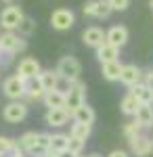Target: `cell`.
Segmentation results:
<instances>
[{
  "mask_svg": "<svg viewBox=\"0 0 153 157\" xmlns=\"http://www.w3.org/2000/svg\"><path fill=\"white\" fill-rule=\"evenodd\" d=\"M13 149H15V140L6 138V136H0V157L11 155V153H13Z\"/></svg>",
  "mask_w": 153,
  "mask_h": 157,
  "instance_id": "obj_30",
  "label": "cell"
},
{
  "mask_svg": "<svg viewBox=\"0 0 153 157\" xmlns=\"http://www.w3.org/2000/svg\"><path fill=\"white\" fill-rule=\"evenodd\" d=\"M130 92L141 101V105H153V84H149V82H141V84L132 86Z\"/></svg>",
  "mask_w": 153,
  "mask_h": 157,
  "instance_id": "obj_17",
  "label": "cell"
},
{
  "mask_svg": "<svg viewBox=\"0 0 153 157\" xmlns=\"http://www.w3.org/2000/svg\"><path fill=\"white\" fill-rule=\"evenodd\" d=\"M69 149V134H50V151L65 155Z\"/></svg>",
  "mask_w": 153,
  "mask_h": 157,
  "instance_id": "obj_20",
  "label": "cell"
},
{
  "mask_svg": "<svg viewBox=\"0 0 153 157\" xmlns=\"http://www.w3.org/2000/svg\"><path fill=\"white\" fill-rule=\"evenodd\" d=\"M25 40L19 38V34H15V32H4L2 36H0V50L2 52H9V55H15V52H21L25 50Z\"/></svg>",
  "mask_w": 153,
  "mask_h": 157,
  "instance_id": "obj_8",
  "label": "cell"
},
{
  "mask_svg": "<svg viewBox=\"0 0 153 157\" xmlns=\"http://www.w3.org/2000/svg\"><path fill=\"white\" fill-rule=\"evenodd\" d=\"M84 145H86V140H80V138L69 136V149H67V153H71V155H82Z\"/></svg>",
  "mask_w": 153,
  "mask_h": 157,
  "instance_id": "obj_29",
  "label": "cell"
},
{
  "mask_svg": "<svg viewBox=\"0 0 153 157\" xmlns=\"http://www.w3.org/2000/svg\"><path fill=\"white\" fill-rule=\"evenodd\" d=\"M134 120L139 121L143 128H153V105H141Z\"/></svg>",
  "mask_w": 153,
  "mask_h": 157,
  "instance_id": "obj_24",
  "label": "cell"
},
{
  "mask_svg": "<svg viewBox=\"0 0 153 157\" xmlns=\"http://www.w3.org/2000/svg\"><path fill=\"white\" fill-rule=\"evenodd\" d=\"M143 80V71L139 65H134V63H128V65H124V69H122V78H120V82L124 86H128V88H132V86L141 84Z\"/></svg>",
  "mask_w": 153,
  "mask_h": 157,
  "instance_id": "obj_13",
  "label": "cell"
},
{
  "mask_svg": "<svg viewBox=\"0 0 153 157\" xmlns=\"http://www.w3.org/2000/svg\"><path fill=\"white\" fill-rule=\"evenodd\" d=\"M57 71L59 75L67 82V84H73V82H78L80 80V73H82V65H80V61L76 59V57H61L59 63H57Z\"/></svg>",
  "mask_w": 153,
  "mask_h": 157,
  "instance_id": "obj_3",
  "label": "cell"
},
{
  "mask_svg": "<svg viewBox=\"0 0 153 157\" xmlns=\"http://www.w3.org/2000/svg\"><path fill=\"white\" fill-rule=\"evenodd\" d=\"M38 78H40V82H42V86H44L46 92H48V90H61L59 84H61V82H65V80L59 75L57 69H55V71H53V69H42V73H40Z\"/></svg>",
  "mask_w": 153,
  "mask_h": 157,
  "instance_id": "obj_16",
  "label": "cell"
},
{
  "mask_svg": "<svg viewBox=\"0 0 153 157\" xmlns=\"http://www.w3.org/2000/svg\"><path fill=\"white\" fill-rule=\"evenodd\" d=\"M86 157H103V155H99V153H90V155H86Z\"/></svg>",
  "mask_w": 153,
  "mask_h": 157,
  "instance_id": "obj_35",
  "label": "cell"
},
{
  "mask_svg": "<svg viewBox=\"0 0 153 157\" xmlns=\"http://www.w3.org/2000/svg\"><path fill=\"white\" fill-rule=\"evenodd\" d=\"M107 157H130V155L126 153V151H122V149H116V151H111Z\"/></svg>",
  "mask_w": 153,
  "mask_h": 157,
  "instance_id": "obj_32",
  "label": "cell"
},
{
  "mask_svg": "<svg viewBox=\"0 0 153 157\" xmlns=\"http://www.w3.org/2000/svg\"><path fill=\"white\" fill-rule=\"evenodd\" d=\"M0 57H2V50H0Z\"/></svg>",
  "mask_w": 153,
  "mask_h": 157,
  "instance_id": "obj_37",
  "label": "cell"
},
{
  "mask_svg": "<svg viewBox=\"0 0 153 157\" xmlns=\"http://www.w3.org/2000/svg\"><path fill=\"white\" fill-rule=\"evenodd\" d=\"M141 130H143V126H141V124H139L136 120L124 126V134H126V138H128V140L136 138V136H141Z\"/></svg>",
  "mask_w": 153,
  "mask_h": 157,
  "instance_id": "obj_28",
  "label": "cell"
},
{
  "mask_svg": "<svg viewBox=\"0 0 153 157\" xmlns=\"http://www.w3.org/2000/svg\"><path fill=\"white\" fill-rule=\"evenodd\" d=\"M27 82H29V80L21 78L19 73H15V75H11V78H6L4 84H2V92H4V97L11 98V101H21V98L25 97V92H27Z\"/></svg>",
  "mask_w": 153,
  "mask_h": 157,
  "instance_id": "obj_4",
  "label": "cell"
},
{
  "mask_svg": "<svg viewBox=\"0 0 153 157\" xmlns=\"http://www.w3.org/2000/svg\"><path fill=\"white\" fill-rule=\"evenodd\" d=\"M73 23H76V15L69 9H57V11H53V15H50V25L57 32H65V29L73 27Z\"/></svg>",
  "mask_w": 153,
  "mask_h": 157,
  "instance_id": "obj_7",
  "label": "cell"
},
{
  "mask_svg": "<svg viewBox=\"0 0 153 157\" xmlns=\"http://www.w3.org/2000/svg\"><path fill=\"white\" fill-rule=\"evenodd\" d=\"M2 117L9 124H19V121H23L27 117V105L21 103V101H11L2 109Z\"/></svg>",
  "mask_w": 153,
  "mask_h": 157,
  "instance_id": "obj_6",
  "label": "cell"
},
{
  "mask_svg": "<svg viewBox=\"0 0 153 157\" xmlns=\"http://www.w3.org/2000/svg\"><path fill=\"white\" fill-rule=\"evenodd\" d=\"M23 17L25 15H23V11H21L19 6L9 4L6 9H2V13H0V25L4 27V32H15V29H19Z\"/></svg>",
  "mask_w": 153,
  "mask_h": 157,
  "instance_id": "obj_5",
  "label": "cell"
},
{
  "mask_svg": "<svg viewBox=\"0 0 153 157\" xmlns=\"http://www.w3.org/2000/svg\"><path fill=\"white\" fill-rule=\"evenodd\" d=\"M19 36H32L36 32V21L32 19V17H23V21H21V25H19Z\"/></svg>",
  "mask_w": 153,
  "mask_h": 157,
  "instance_id": "obj_27",
  "label": "cell"
},
{
  "mask_svg": "<svg viewBox=\"0 0 153 157\" xmlns=\"http://www.w3.org/2000/svg\"><path fill=\"white\" fill-rule=\"evenodd\" d=\"M128 38H130V34L124 25H113V27L107 29V42L113 44V46H118V48H122L128 42Z\"/></svg>",
  "mask_w": 153,
  "mask_h": 157,
  "instance_id": "obj_15",
  "label": "cell"
},
{
  "mask_svg": "<svg viewBox=\"0 0 153 157\" xmlns=\"http://www.w3.org/2000/svg\"><path fill=\"white\" fill-rule=\"evenodd\" d=\"M17 73H19L21 78H25V80H34V78H38V75L42 73V67H40V63H38L36 59H32V57H25V59L19 61Z\"/></svg>",
  "mask_w": 153,
  "mask_h": 157,
  "instance_id": "obj_11",
  "label": "cell"
},
{
  "mask_svg": "<svg viewBox=\"0 0 153 157\" xmlns=\"http://www.w3.org/2000/svg\"><path fill=\"white\" fill-rule=\"evenodd\" d=\"M120 109H122V113H124V115H132V117H134V115H136V111L141 109V101L134 97L132 92H128L126 97L122 98V103H120Z\"/></svg>",
  "mask_w": 153,
  "mask_h": 157,
  "instance_id": "obj_21",
  "label": "cell"
},
{
  "mask_svg": "<svg viewBox=\"0 0 153 157\" xmlns=\"http://www.w3.org/2000/svg\"><path fill=\"white\" fill-rule=\"evenodd\" d=\"M90 124H80V121H76L73 126H71L69 130V136L73 138H80V140H88V136H90Z\"/></svg>",
  "mask_w": 153,
  "mask_h": 157,
  "instance_id": "obj_26",
  "label": "cell"
},
{
  "mask_svg": "<svg viewBox=\"0 0 153 157\" xmlns=\"http://www.w3.org/2000/svg\"><path fill=\"white\" fill-rule=\"evenodd\" d=\"M82 11H84V15L94 17V19H107L113 9H111L109 0H88V2L84 4Z\"/></svg>",
  "mask_w": 153,
  "mask_h": 157,
  "instance_id": "obj_9",
  "label": "cell"
},
{
  "mask_svg": "<svg viewBox=\"0 0 153 157\" xmlns=\"http://www.w3.org/2000/svg\"><path fill=\"white\" fill-rule=\"evenodd\" d=\"M128 143H130V151H132L136 157H147V155L153 153V140L149 138V136H145V134L132 138V140H128Z\"/></svg>",
  "mask_w": 153,
  "mask_h": 157,
  "instance_id": "obj_12",
  "label": "cell"
},
{
  "mask_svg": "<svg viewBox=\"0 0 153 157\" xmlns=\"http://www.w3.org/2000/svg\"><path fill=\"white\" fill-rule=\"evenodd\" d=\"M118 57H120V48L113 46V44H109V42H105L103 46L96 48V59L101 61V65L103 63H111V61H118Z\"/></svg>",
  "mask_w": 153,
  "mask_h": 157,
  "instance_id": "obj_18",
  "label": "cell"
},
{
  "mask_svg": "<svg viewBox=\"0 0 153 157\" xmlns=\"http://www.w3.org/2000/svg\"><path fill=\"white\" fill-rule=\"evenodd\" d=\"M44 121L50 128H61V126H65L69 121V111L67 109H46Z\"/></svg>",
  "mask_w": 153,
  "mask_h": 157,
  "instance_id": "obj_14",
  "label": "cell"
},
{
  "mask_svg": "<svg viewBox=\"0 0 153 157\" xmlns=\"http://www.w3.org/2000/svg\"><path fill=\"white\" fill-rule=\"evenodd\" d=\"M84 103H86V86L78 80V82L67 86V92H65V109L69 111V115H73Z\"/></svg>",
  "mask_w": 153,
  "mask_h": 157,
  "instance_id": "obj_2",
  "label": "cell"
},
{
  "mask_svg": "<svg viewBox=\"0 0 153 157\" xmlns=\"http://www.w3.org/2000/svg\"><path fill=\"white\" fill-rule=\"evenodd\" d=\"M122 69L124 65L120 61H111V63H103V78L109 80V82H116L122 78Z\"/></svg>",
  "mask_w": 153,
  "mask_h": 157,
  "instance_id": "obj_23",
  "label": "cell"
},
{
  "mask_svg": "<svg viewBox=\"0 0 153 157\" xmlns=\"http://www.w3.org/2000/svg\"><path fill=\"white\" fill-rule=\"evenodd\" d=\"M109 4L113 11H126L130 6V0H109Z\"/></svg>",
  "mask_w": 153,
  "mask_h": 157,
  "instance_id": "obj_31",
  "label": "cell"
},
{
  "mask_svg": "<svg viewBox=\"0 0 153 157\" xmlns=\"http://www.w3.org/2000/svg\"><path fill=\"white\" fill-rule=\"evenodd\" d=\"M46 157H63V155H59V153H53V151H50V153H48Z\"/></svg>",
  "mask_w": 153,
  "mask_h": 157,
  "instance_id": "obj_33",
  "label": "cell"
},
{
  "mask_svg": "<svg viewBox=\"0 0 153 157\" xmlns=\"http://www.w3.org/2000/svg\"><path fill=\"white\" fill-rule=\"evenodd\" d=\"M151 140H153V136H151Z\"/></svg>",
  "mask_w": 153,
  "mask_h": 157,
  "instance_id": "obj_38",
  "label": "cell"
},
{
  "mask_svg": "<svg viewBox=\"0 0 153 157\" xmlns=\"http://www.w3.org/2000/svg\"><path fill=\"white\" fill-rule=\"evenodd\" d=\"M82 42L90 48H99L107 42V32H103L101 27H86L82 34Z\"/></svg>",
  "mask_w": 153,
  "mask_h": 157,
  "instance_id": "obj_10",
  "label": "cell"
},
{
  "mask_svg": "<svg viewBox=\"0 0 153 157\" xmlns=\"http://www.w3.org/2000/svg\"><path fill=\"white\" fill-rule=\"evenodd\" d=\"M149 6H151V11H153V0H151V2H149Z\"/></svg>",
  "mask_w": 153,
  "mask_h": 157,
  "instance_id": "obj_36",
  "label": "cell"
},
{
  "mask_svg": "<svg viewBox=\"0 0 153 157\" xmlns=\"http://www.w3.org/2000/svg\"><path fill=\"white\" fill-rule=\"evenodd\" d=\"M2 2H6V4H15L17 0H2Z\"/></svg>",
  "mask_w": 153,
  "mask_h": 157,
  "instance_id": "obj_34",
  "label": "cell"
},
{
  "mask_svg": "<svg viewBox=\"0 0 153 157\" xmlns=\"http://www.w3.org/2000/svg\"><path fill=\"white\" fill-rule=\"evenodd\" d=\"M71 117H73V121H80V124H90V126H92L96 113H94V109L90 107V105H86V103H84V105L78 109Z\"/></svg>",
  "mask_w": 153,
  "mask_h": 157,
  "instance_id": "obj_25",
  "label": "cell"
},
{
  "mask_svg": "<svg viewBox=\"0 0 153 157\" xmlns=\"http://www.w3.org/2000/svg\"><path fill=\"white\" fill-rule=\"evenodd\" d=\"M42 103L48 109H65V92L63 90H48L42 98Z\"/></svg>",
  "mask_w": 153,
  "mask_h": 157,
  "instance_id": "obj_19",
  "label": "cell"
},
{
  "mask_svg": "<svg viewBox=\"0 0 153 157\" xmlns=\"http://www.w3.org/2000/svg\"><path fill=\"white\" fill-rule=\"evenodd\" d=\"M17 147L25 151L27 157H46L50 153V134L29 130L17 140Z\"/></svg>",
  "mask_w": 153,
  "mask_h": 157,
  "instance_id": "obj_1",
  "label": "cell"
},
{
  "mask_svg": "<svg viewBox=\"0 0 153 157\" xmlns=\"http://www.w3.org/2000/svg\"><path fill=\"white\" fill-rule=\"evenodd\" d=\"M44 94H46V90H44V86L40 82V78H34V80L27 82V92H25V97L29 98V101H42Z\"/></svg>",
  "mask_w": 153,
  "mask_h": 157,
  "instance_id": "obj_22",
  "label": "cell"
}]
</instances>
